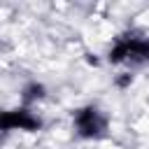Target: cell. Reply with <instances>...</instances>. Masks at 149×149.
I'll list each match as a JSON object with an SVG mask.
<instances>
[{
    "instance_id": "3957f363",
    "label": "cell",
    "mask_w": 149,
    "mask_h": 149,
    "mask_svg": "<svg viewBox=\"0 0 149 149\" xmlns=\"http://www.w3.org/2000/svg\"><path fill=\"white\" fill-rule=\"evenodd\" d=\"M128 58H133V54H130V37H123V40H119V42L109 49L107 61L116 65V63H123V61H128Z\"/></svg>"
},
{
    "instance_id": "277c9868",
    "label": "cell",
    "mask_w": 149,
    "mask_h": 149,
    "mask_svg": "<svg viewBox=\"0 0 149 149\" xmlns=\"http://www.w3.org/2000/svg\"><path fill=\"white\" fill-rule=\"evenodd\" d=\"M44 95H47V88H44V84H40V81H30V84H26V86L21 88V102H23V107H28L30 102L42 100Z\"/></svg>"
},
{
    "instance_id": "6da1fadb",
    "label": "cell",
    "mask_w": 149,
    "mask_h": 149,
    "mask_svg": "<svg viewBox=\"0 0 149 149\" xmlns=\"http://www.w3.org/2000/svg\"><path fill=\"white\" fill-rule=\"evenodd\" d=\"M72 123H74V130L79 137L84 140H95V137H102L105 130H107V119L100 114V109L95 105H86V107H79L72 116Z\"/></svg>"
},
{
    "instance_id": "7a4b0ae2",
    "label": "cell",
    "mask_w": 149,
    "mask_h": 149,
    "mask_svg": "<svg viewBox=\"0 0 149 149\" xmlns=\"http://www.w3.org/2000/svg\"><path fill=\"white\" fill-rule=\"evenodd\" d=\"M0 128L2 130H26V133H37L42 128V119L35 116L28 107H16L9 109L0 116Z\"/></svg>"
},
{
    "instance_id": "5b68a950",
    "label": "cell",
    "mask_w": 149,
    "mask_h": 149,
    "mask_svg": "<svg viewBox=\"0 0 149 149\" xmlns=\"http://www.w3.org/2000/svg\"><path fill=\"white\" fill-rule=\"evenodd\" d=\"M130 81H133V77H130V74H123V77H119V79H116V86H119V88H126Z\"/></svg>"
}]
</instances>
